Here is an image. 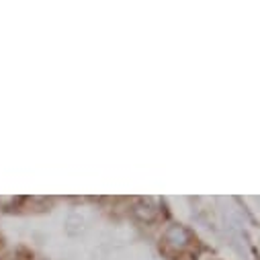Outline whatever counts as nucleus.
Segmentation results:
<instances>
[{
  "instance_id": "nucleus-1",
  "label": "nucleus",
  "mask_w": 260,
  "mask_h": 260,
  "mask_svg": "<svg viewBox=\"0 0 260 260\" xmlns=\"http://www.w3.org/2000/svg\"><path fill=\"white\" fill-rule=\"evenodd\" d=\"M192 242H194V236H192L190 230H186L184 225H170V228L164 232V238H162L164 250H166V252H174V254L184 252Z\"/></svg>"
},
{
  "instance_id": "nucleus-2",
  "label": "nucleus",
  "mask_w": 260,
  "mask_h": 260,
  "mask_svg": "<svg viewBox=\"0 0 260 260\" xmlns=\"http://www.w3.org/2000/svg\"><path fill=\"white\" fill-rule=\"evenodd\" d=\"M160 205H162V201L158 197H144L134 205L132 213L142 223H154L160 215Z\"/></svg>"
}]
</instances>
